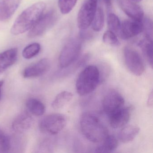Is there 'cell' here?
<instances>
[{
	"label": "cell",
	"instance_id": "6da1fadb",
	"mask_svg": "<svg viewBox=\"0 0 153 153\" xmlns=\"http://www.w3.org/2000/svg\"><path fill=\"white\" fill-rule=\"evenodd\" d=\"M45 8V3L40 1L25 10L14 22L10 30L11 33L19 35L30 30L43 14Z\"/></svg>",
	"mask_w": 153,
	"mask_h": 153
},
{
	"label": "cell",
	"instance_id": "7a4b0ae2",
	"mask_svg": "<svg viewBox=\"0 0 153 153\" xmlns=\"http://www.w3.org/2000/svg\"><path fill=\"white\" fill-rule=\"evenodd\" d=\"M80 127L83 135L89 141L99 143L107 137V128L94 114L87 112L83 114L80 119Z\"/></svg>",
	"mask_w": 153,
	"mask_h": 153
},
{
	"label": "cell",
	"instance_id": "3957f363",
	"mask_svg": "<svg viewBox=\"0 0 153 153\" xmlns=\"http://www.w3.org/2000/svg\"><path fill=\"white\" fill-rule=\"evenodd\" d=\"M99 69L96 66L89 65L79 75L76 82V89L79 95L85 96L94 91L100 82Z\"/></svg>",
	"mask_w": 153,
	"mask_h": 153
},
{
	"label": "cell",
	"instance_id": "277c9868",
	"mask_svg": "<svg viewBox=\"0 0 153 153\" xmlns=\"http://www.w3.org/2000/svg\"><path fill=\"white\" fill-rule=\"evenodd\" d=\"M82 42L79 38H75L66 44L61 52L59 63L62 68L68 67L77 60L82 48Z\"/></svg>",
	"mask_w": 153,
	"mask_h": 153
},
{
	"label": "cell",
	"instance_id": "5b68a950",
	"mask_svg": "<svg viewBox=\"0 0 153 153\" xmlns=\"http://www.w3.org/2000/svg\"><path fill=\"white\" fill-rule=\"evenodd\" d=\"M67 123L64 115L59 114H53L46 115L39 122V128L43 133L56 135L65 128Z\"/></svg>",
	"mask_w": 153,
	"mask_h": 153
},
{
	"label": "cell",
	"instance_id": "8992f818",
	"mask_svg": "<svg viewBox=\"0 0 153 153\" xmlns=\"http://www.w3.org/2000/svg\"><path fill=\"white\" fill-rule=\"evenodd\" d=\"M124 62L127 68L133 75L141 76L145 70V64L140 53L129 46H126L123 50Z\"/></svg>",
	"mask_w": 153,
	"mask_h": 153
},
{
	"label": "cell",
	"instance_id": "52a82bcc",
	"mask_svg": "<svg viewBox=\"0 0 153 153\" xmlns=\"http://www.w3.org/2000/svg\"><path fill=\"white\" fill-rule=\"evenodd\" d=\"M98 0H85L78 14L77 25L80 30L87 29L92 24L97 8Z\"/></svg>",
	"mask_w": 153,
	"mask_h": 153
},
{
	"label": "cell",
	"instance_id": "ba28073f",
	"mask_svg": "<svg viewBox=\"0 0 153 153\" xmlns=\"http://www.w3.org/2000/svg\"><path fill=\"white\" fill-rule=\"evenodd\" d=\"M57 19V15L53 10H51L42 15L38 21L28 33L29 38H35L42 35L54 24Z\"/></svg>",
	"mask_w": 153,
	"mask_h": 153
},
{
	"label": "cell",
	"instance_id": "9c48e42d",
	"mask_svg": "<svg viewBox=\"0 0 153 153\" xmlns=\"http://www.w3.org/2000/svg\"><path fill=\"white\" fill-rule=\"evenodd\" d=\"M124 103L123 97L119 92L114 90H111L106 93L102 103L104 111L109 116L123 107Z\"/></svg>",
	"mask_w": 153,
	"mask_h": 153
},
{
	"label": "cell",
	"instance_id": "30bf717a",
	"mask_svg": "<svg viewBox=\"0 0 153 153\" xmlns=\"http://www.w3.org/2000/svg\"><path fill=\"white\" fill-rule=\"evenodd\" d=\"M142 21L138 20H126L121 25L119 36L122 39H128L137 36L143 31Z\"/></svg>",
	"mask_w": 153,
	"mask_h": 153
},
{
	"label": "cell",
	"instance_id": "8fae6325",
	"mask_svg": "<svg viewBox=\"0 0 153 153\" xmlns=\"http://www.w3.org/2000/svg\"><path fill=\"white\" fill-rule=\"evenodd\" d=\"M132 107H122L109 115L110 123L112 128L117 129L125 126L131 116Z\"/></svg>",
	"mask_w": 153,
	"mask_h": 153
},
{
	"label": "cell",
	"instance_id": "7c38bea8",
	"mask_svg": "<svg viewBox=\"0 0 153 153\" xmlns=\"http://www.w3.org/2000/svg\"><path fill=\"white\" fill-rule=\"evenodd\" d=\"M120 5L123 11L133 20L142 21L144 11L140 6L132 0H120Z\"/></svg>",
	"mask_w": 153,
	"mask_h": 153
},
{
	"label": "cell",
	"instance_id": "4fadbf2b",
	"mask_svg": "<svg viewBox=\"0 0 153 153\" xmlns=\"http://www.w3.org/2000/svg\"><path fill=\"white\" fill-rule=\"evenodd\" d=\"M51 68V62L47 59H43L27 68L23 75L25 78L37 77L45 74Z\"/></svg>",
	"mask_w": 153,
	"mask_h": 153
},
{
	"label": "cell",
	"instance_id": "5bb4252c",
	"mask_svg": "<svg viewBox=\"0 0 153 153\" xmlns=\"http://www.w3.org/2000/svg\"><path fill=\"white\" fill-rule=\"evenodd\" d=\"M22 0H0V22L10 19L15 14Z\"/></svg>",
	"mask_w": 153,
	"mask_h": 153
},
{
	"label": "cell",
	"instance_id": "9a60e30c",
	"mask_svg": "<svg viewBox=\"0 0 153 153\" xmlns=\"http://www.w3.org/2000/svg\"><path fill=\"white\" fill-rule=\"evenodd\" d=\"M33 118L28 113H22L18 115L12 123L13 130L18 133L28 130L33 124Z\"/></svg>",
	"mask_w": 153,
	"mask_h": 153
},
{
	"label": "cell",
	"instance_id": "2e32d148",
	"mask_svg": "<svg viewBox=\"0 0 153 153\" xmlns=\"http://www.w3.org/2000/svg\"><path fill=\"white\" fill-rule=\"evenodd\" d=\"M18 49L12 48L0 53V73L5 71L16 61Z\"/></svg>",
	"mask_w": 153,
	"mask_h": 153
},
{
	"label": "cell",
	"instance_id": "e0dca14e",
	"mask_svg": "<svg viewBox=\"0 0 153 153\" xmlns=\"http://www.w3.org/2000/svg\"><path fill=\"white\" fill-rule=\"evenodd\" d=\"M119 134L120 141L123 143H128L132 141L139 133L140 129L135 125H129L123 127Z\"/></svg>",
	"mask_w": 153,
	"mask_h": 153
},
{
	"label": "cell",
	"instance_id": "ac0fdd59",
	"mask_svg": "<svg viewBox=\"0 0 153 153\" xmlns=\"http://www.w3.org/2000/svg\"><path fill=\"white\" fill-rule=\"evenodd\" d=\"M102 142V144L95 149L97 153H110L116 149L118 146L116 137L109 134Z\"/></svg>",
	"mask_w": 153,
	"mask_h": 153
},
{
	"label": "cell",
	"instance_id": "d6986e66",
	"mask_svg": "<svg viewBox=\"0 0 153 153\" xmlns=\"http://www.w3.org/2000/svg\"><path fill=\"white\" fill-rule=\"evenodd\" d=\"M138 45L141 49L148 62L151 68H153V40L145 37L140 41Z\"/></svg>",
	"mask_w": 153,
	"mask_h": 153
},
{
	"label": "cell",
	"instance_id": "ffe728a7",
	"mask_svg": "<svg viewBox=\"0 0 153 153\" xmlns=\"http://www.w3.org/2000/svg\"><path fill=\"white\" fill-rule=\"evenodd\" d=\"M73 97L71 92L62 91L56 96L52 102V106L55 110H60L72 100Z\"/></svg>",
	"mask_w": 153,
	"mask_h": 153
},
{
	"label": "cell",
	"instance_id": "44dd1931",
	"mask_svg": "<svg viewBox=\"0 0 153 153\" xmlns=\"http://www.w3.org/2000/svg\"><path fill=\"white\" fill-rule=\"evenodd\" d=\"M26 105L29 112L35 116H41L45 112L44 104L36 98H29L27 101Z\"/></svg>",
	"mask_w": 153,
	"mask_h": 153
},
{
	"label": "cell",
	"instance_id": "7402d4cb",
	"mask_svg": "<svg viewBox=\"0 0 153 153\" xmlns=\"http://www.w3.org/2000/svg\"><path fill=\"white\" fill-rule=\"evenodd\" d=\"M92 27L95 32H100L103 27L104 25V14L103 10L101 7H98L97 9L94 17L92 21Z\"/></svg>",
	"mask_w": 153,
	"mask_h": 153
},
{
	"label": "cell",
	"instance_id": "603a6c76",
	"mask_svg": "<svg viewBox=\"0 0 153 153\" xmlns=\"http://www.w3.org/2000/svg\"><path fill=\"white\" fill-rule=\"evenodd\" d=\"M107 24L110 31L119 35L120 30V21L118 17L114 13H110L107 17Z\"/></svg>",
	"mask_w": 153,
	"mask_h": 153
},
{
	"label": "cell",
	"instance_id": "cb8c5ba5",
	"mask_svg": "<svg viewBox=\"0 0 153 153\" xmlns=\"http://www.w3.org/2000/svg\"><path fill=\"white\" fill-rule=\"evenodd\" d=\"M41 50V45L37 43L29 45L23 50L22 55L25 59H29L39 53Z\"/></svg>",
	"mask_w": 153,
	"mask_h": 153
},
{
	"label": "cell",
	"instance_id": "d4e9b609",
	"mask_svg": "<svg viewBox=\"0 0 153 153\" xmlns=\"http://www.w3.org/2000/svg\"><path fill=\"white\" fill-rule=\"evenodd\" d=\"M77 0H59L58 5L61 12L63 15L69 13L76 4Z\"/></svg>",
	"mask_w": 153,
	"mask_h": 153
},
{
	"label": "cell",
	"instance_id": "484cf974",
	"mask_svg": "<svg viewBox=\"0 0 153 153\" xmlns=\"http://www.w3.org/2000/svg\"><path fill=\"white\" fill-rule=\"evenodd\" d=\"M102 38L105 43L111 46H118L120 45L116 34L110 30L104 33Z\"/></svg>",
	"mask_w": 153,
	"mask_h": 153
},
{
	"label": "cell",
	"instance_id": "4316f807",
	"mask_svg": "<svg viewBox=\"0 0 153 153\" xmlns=\"http://www.w3.org/2000/svg\"><path fill=\"white\" fill-rule=\"evenodd\" d=\"M10 148V141L9 138L0 128V153L8 152Z\"/></svg>",
	"mask_w": 153,
	"mask_h": 153
},
{
	"label": "cell",
	"instance_id": "83f0119b",
	"mask_svg": "<svg viewBox=\"0 0 153 153\" xmlns=\"http://www.w3.org/2000/svg\"><path fill=\"white\" fill-rule=\"evenodd\" d=\"M142 23L145 37L153 40V22L152 20L149 18H146L144 19Z\"/></svg>",
	"mask_w": 153,
	"mask_h": 153
},
{
	"label": "cell",
	"instance_id": "f1b7e54d",
	"mask_svg": "<svg viewBox=\"0 0 153 153\" xmlns=\"http://www.w3.org/2000/svg\"><path fill=\"white\" fill-rule=\"evenodd\" d=\"M153 91H151L148 99L147 104L149 106H152L153 105Z\"/></svg>",
	"mask_w": 153,
	"mask_h": 153
},
{
	"label": "cell",
	"instance_id": "f546056e",
	"mask_svg": "<svg viewBox=\"0 0 153 153\" xmlns=\"http://www.w3.org/2000/svg\"><path fill=\"white\" fill-rule=\"evenodd\" d=\"M102 1L108 7H111V0H102Z\"/></svg>",
	"mask_w": 153,
	"mask_h": 153
},
{
	"label": "cell",
	"instance_id": "4dcf8cb0",
	"mask_svg": "<svg viewBox=\"0 0 153 153\" xmlns=\"http://www.w3.org/2000/svg\"><path fill=\"white\" fill-rule=\"evenodd\" d=\"M3 84H4V81L3 80H0V100H1V92H2V88Z\"/></svg>",
	"mask_w": 153,
	"mask_h": 153
},
{
	"label": "cell",
	"instance_id": "1f68e13d",
	"mask_svg": "<svg viewBox=\"0 0 153 153\" xmlns=\"http://www.w3.org/2000/svg\"><path fill=\"white\" fill-rule=\"evenodd\" d=\"M132 1L136 3H138V2H140L142 0H132Z\"/></svg>",
	"mask_w": 153,
	"mask_h": 153
}]
</instances>
